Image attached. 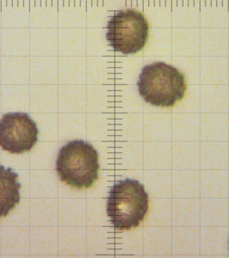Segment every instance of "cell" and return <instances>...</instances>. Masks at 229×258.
Segmentation results:
<instances>
[{
    "label": "cell",
    "instance_id": "obj_2",
    "mask_svg": "<svg viewBox=\"0 0 229 258\" xmlns=\"http://www.w3.org/2000/svg\"><path fill=\"white\" fill-rule=\"evenodd\" d=\"M148 195L137 180L125 179L110 188L107 200V215L115 228H135L148 212Z\"/></svg>",
    "mask_w": 229,
    "mask_h": 258
},
{
    "label": "cell",
    "instance_id": "obj_4",
    "mask_svg": "<svg viewBox=\"0 0 229 258\" xmlns=\"http://www.w3.org/2000/svg\"><path fill=\"white\" fill-rule=\"evenodd\" d=\"M149 25L141 12L125 10L108 22L106 38L116 51L124 54L138 53L147 43Z\"/></svg>",
    "mask_w": 229,
    "mask_h": 258
},
{
    "label": "cell",
    "instance_id": "obj_3",
    "mask_svg": "<svg viewBox=\"0 0 229 258\" xmlns=\"http://www.w3.org/2000/svg\"><path fill=\"white\" fill-rule=\"evenodd\" d=\"M98 153L91 144L76 140L60 150L56 171L62 182L73 188H90L98 178Z\"/></svg>",
    "mask_w": 229,
    "mask_h": 258
},
{
    "label": "cell",
    "instance_id": "obj_1",
    "mask_svg": "<svg viewBox=\"0 0 229 258\" xmlns=\"http://www.w3.org/2000/svg\"><path fill=\"white\" fill-rule=\"evenodd\" d=\"M139 93L152 105L173 107L185 97V76L164 62H153L141 71L139 77Z\"/></svg>",
    "mask_w": 229,
    "mask_h": 258
},
{
    "label": "cell",
    "instance_id": "obj_5",
    "mask_svg": "<svg viewBox=\"0 0 229 258\" xmlns=\"http://www.w3.org/2000/svg\"><path fill=\"white\" fill-rule=\"evenodd\" d=\"M39 130L25 113H8L0 120V147L15 154L30 152L38 141Z\"/></svg>",
    "mask_w": 229,
    "mask_h": 258
},
{
    "label": "cell",
    "instance_id": "obj_6",
    "mask_svg": "<svg viewBox=\"0 0 229 258\" xmlns=\"http://www.w3.org/2000/svg\"><path fill=\"white\" fill-rule=\"evenodd\" d=\"M18 175L12 168L0 165V219L6 217L20 202Z\"/></svg>",
    "mask_w": 229,
    "mask_h": 258
}]
</instances>
